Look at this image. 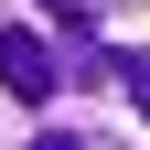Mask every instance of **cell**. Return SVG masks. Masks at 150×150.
<instances>
[{
  "label": "cell",
  "instance_id": "3",
  "mask_svg": "<svg viewBox=\"0 0 150 150\" xmlns=\"http://www.w3.org/2000/svg\"><path fill=\"white\" fill-rule=\"evenodd\" d=\"M32 150H86V139H75V129H43V139H32Z\"/></svg>",
  "mask_w": 150,
  "mask_h": 150
},
{
  "label": "cell",
  "instance_id": "2",
  "mask_svg": "<svg viewBox=\"0 0 150 150\" xmlns=\"http://www.w3.org/2000/svg\"><path fill=\"white\" fill-rule=\"evenodd\" d=\"M118 86H129V97L150 107V54H118Z\"/></svg>",
  "mask_w": 150,
  "mask_h": 150
},
{
  "label": "cell",
  "instance_id": "1",
  "mask_svg": "<svg viewBox=\"0 0 150 150\" xmlns=\"http://www.w3.org/2000/svg\"><path fill=\"white\" fill-rule=\"evenodd\" d=\"M0 86H11L22 107H43L54 86H64V64H54V43H43V32H0Z\"/></svg>",
  "mask_w": 150,
  "mask_h": 150
},
{
  "label": "cell",
  "instance_id": "4",
  "mask_svg": "<svg viewBox=\"0 0 150 150\" xmlns=\"http://www.w3.org/2000/svg\"><path fill=\"white\" fill-rule=\"evenodd\" d=\"M54 11H64V22H97V0H54Z\"/></svg>",
  "mask_w": 150,
  "mask_h": 150
}]
</instances>
